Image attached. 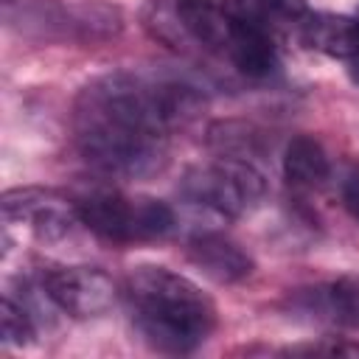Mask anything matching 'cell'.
<instances>
[{"instance_id": "52a82bcc", "label": "cell", "mask_w": 359, "mask_h": 359, "mask_svg": "<svg viewBox=\"0 0 359 359\" xmlns=\"http://www.w3.org/2000/svg\"><path fill=\"white\" fill-rule=\"evenodd\" d=\"M0 208L6 227H20L42 244L67 238L76 222H81L76 202H70L53 188H11L3 194Z\"/></svg>"}, {"instance_id": "9a60e30c", "label": "cell", "mask_w": 359, "mask_h": 359, "mask_svg": "<svg viewBox=\"0 0 359 359\" xmlns=\"http://www.w3.org/2000/svg\"><path fill=\"white\" fill-rule=\"evenodd\" d=\"M283 353H289V356H297V353H306V356H320V353H325V356H359V342L323 337L320 342H303V345L283 348Z\"/></svg>"}, {"instance_id": "e0dca14e", "label": "cell", "mask_w": 359, "mask_h": 359, "mask_svg": "<svg viewBox=\"0 0 359 359\" xmlns=\"http://www.w3.org/2000/svg\"><path fill=\"white\" fill-rule=\"evenodd\" d=\"M356 14H359V8H356ZM348 70H351V79H353V81L359 84V56L348 62Z\"/></svg>"}, {"instance_id": "2e32d148", "label": "cell", "mask_w": 359, "mask_h": 359, "mask_svg": "<svg viewBox=\"0 0 359 359\" xmlns=\"http://www.w3.org/2000/svg\"><path fill=\"white\" fill-rule=\"evenodd\" d=\"M342 205L359 222V168H353L342 182Z\"/></svg>"}, {"instance_id": "5b68a950", "label": "cell", "mask_w": 359, "mask_h": 359, "mask_svg": "<svg viewBox=\"0 0 359 359\" xmlns=\"http://www.w3.org/2000/svg\"><path fill=\"white\" fill-rule=\"evenodd\" d=\"M146 25L171 48L224 56L233 36V17L222 0H151Z\"/></svg>"}, {"instance_id": "8fae6325", "label": "cell", "mask_w": 359, "mask_h": 359, "mask_svg": "<svg viewBox=\"0 0 359 359\" xmlns=\"http://www.w3.org/2000/svg\"><path fill=\"white\" fill-rule=\"evenodd\" d=\"M227 59L247 79H266L278 67V48H275L272 31H266L264 25L252 20L233 17V36H230Z\"/></svg>"}, {"instance_id": "7a4b0ae2", "label": "cell", "mask_w": 359, "mask_h": 359, "mask_svg": "<svg viewBox=\"0 0 359 359\" xmlns=\"http://www.w3.org/2000/svg\"><path fill=\"white\" fill-rule=\"evenodd\" d=\"M123 300L137 334L160 353H191L216 328L213 300L168 266H135L123 280Z\"/></svg>"}, {"instance_id": "5bb4252c", "label": "cell", "mask_w": 359, "mask_h": 359, "mask_svg": "<svg viewBox=\"0 0 359 359\" xmlns=\"http://www.w3.org/2000/svg\"><path fill=\"white\" fill-rule=\"evenodd\" d=\"M0 328H3V342L6 345H17V348L31 345L34 337H36V317L31 314V309L25 306V300H17L14 297V292H6L3 294Z\"/></svg>"}, {"instance_id": "ba28073f", "label": "cell", "mask_w": 359, "mask_h": 359, "mask_svg": "<svg viewBox=\"0 0 359 359\" xmlns=\"http://www.w3.org/2000/svg\"><path fill=\"white\" fill-rule=\"evenodd\" d=\"M292 309L314 317L317 323L359 328V280L337 278L331 283L300 289L292 294Z\"/></svg>"}, {"instance_id": "30bf717a", "label": "cell", "mask_w": 359, "mask_h": 359, "mask_svg": "<svg viewBox=\"0 0 359 359\" xmlns=\"http://www.w3.org/2000/svg\"><path fill=\"white\" fill-rule=\"evenodd\" d=\"M303 45L331 56L351 62L359 56V14H331V11H309L303 25L297 28Z\"/></svg>"}, {"instance_id": "3957f363", "label": "cell", "mask_w": 359, "mask_h": 359, "mask_svg": "<svg viewBox=\"0 0 359 359\" xmlns=\"http://www.w3.org/2000/svg\"><path fill=\"white\" fill-rule=\"evenodd\" d=\"M79 219L95 236L115 244L157 241L174 230V210L163 199L98 188L76 199Z\"/></svg>"}, {"instance_id": "277c9868", "label": "cell", "mask_w": 359, "mask_h": 359, "mask_svg": "<svg viewBox=\"0 0 359 359\" xmlns=\"http://www.w3.org/2000/svg\"><path fill=\"white\" fill-rule=\"evenodd\" d=\"M177 191L196 208L238 219L261 205L266 194V180L250 160L222 154L210 163L191 165L182 174Z\"/></svg>"}, {"instance_id": "8992f818", "label": "cell", "mask_w": 359, "mask_h": 359, "mask_svg": "<svg viewBox=\"0 0 359 359\" xmlns=\"http://www.w3.org/2000/svg\"><path fill=\"white\" fill-rule=\"evenodd\" d=\"M39 289L59 311L76 320L101 317L118 303L115 280L101 266L87 264H62L42 269Z\"/></svg>"}, {"instance_id": "9c48e42d", "label": "cell", "mask_w": 359, "mask_h": 359, "mask_svg": "<svg viewBox=\"0 0 359 359\" xmlns=\"http://www.w3.org/2000/svg\"><path fill=\"white\" fill-rule=\"evenodd\" d=\"M191 264L216 283H238L252 272V258L222 233H196L188 241Z\"/></svg>"}, {"instance_id": "7c38bea8", "label": "cell", "mask_w": 359, "mask_h": 359, "mask_svg": "<svg viewBox=\"0 0 359 359\" xmlns=\"http://www.w3.org/2000/svg\"><path fill=\"white\" fill-rule=\"evenodd\" d=\"M283 174L294 188H323L331 177V163L320 140H314L311 135L292 137L283 151Z\"/></svg>"}, {"instance_id": "4fadbf2b", "label": "cell", "mask_w": 359, "mask_h": 359, "mask_svg": "<svg viewBox=\"0 0 359 359\" xmlns=\"http://www.w3.org/2000/svg\"><path fill=\"white\" fill-rule=\"evenodd\" d=\"M233 17L252 20L266 31H297L309 17L306 0H222Z\"/></svg>"}, {"instance_id": "6da1fadb", "label": "cell", "mask_w": 359, "mask_h": 359, "mask_svg": "<svg viewBox=\"0 0 359 359\" xmlns=\"http://www.w3.org/2000/svg\"><path fill=\"white\" fill-rule=\"evenodd\" d=\"M202 104L199 87L185 79L107 73L76 101V149L104 174L149 177L165 163L171 129L188 123Z\"/></svg>"}]
</instances>
